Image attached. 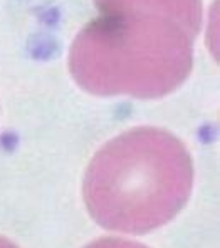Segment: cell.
I'll return each mask as SVG.
<instances>
[{"label":"cell","mask_w":220,"mask_h":248,"mask_svg":"<svg viewBox=\"0 0 220 248\" xmlns=\"http://www.w3.org/2000/svg\"><path fill=\"white\" fill-rule=\"evenodd\" d=\"M192 186L193 163L182 141L158 127H135L96 153L83 196L102 228L143 235L173 220Z\"/></svg>","instance_id":"1"},{"label":"cell","mask_w":220,"mask_h":248,"mask_svg":"<svg viewBox=\"0 0 220 248\" xmlns=\"http://www.w3.org/2000/svg\"><path fill=\"white\" fill-rule=\"evenodd\" d=\"M86 248H146L141 243L130 242L123 238H100L96 242L89 243Z\"/></svg>","instance_id":"4"},{"label":"cell","mask_w":220,"mask_h":248,"mask_svg":"<svg viewBox=\"0 0 220 248\" xmlns=\"http://www.w3.org/2000/svg\"><path fill=\"white\" fill-rule=\"evenodd\" d=\"M0 248H19L17 245H14L10 240L3 238V236H0Z\"/></svg>","instance_id":"5"},{"label":"cell","mask_w":220,"mask_h":248,"mask_svg":"<svg viewBox=\"0 0 220 248\" xmlns=\"http://www.w3.org/2000/svg\"><path fill=\"white\" fill-rule=\"evenodd\" d=\"M102 14L138 12L165 17L182 25L193 39L202 27L200 0H94Z\"/></svg>","instance_id":"3"},{"label":"cell","mask_w":220,"mask_h":248,"mask_svg":"<svg viewBox=\"0 0 220 248\" xmlns=\"http://www.w3.org/2000/svg\"><path fill=\"white\" fill-rule=\"evenodd\" d=\"M192 65L193 37L182 25L138 12L102 14L76 35L69 52L74 81L102 97H163Z\"/></svg>","instance_id":"2"}]
</instances>
